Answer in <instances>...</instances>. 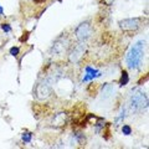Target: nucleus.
<instances>
[{
    "instance_id": "10",
    "label": "nucleus",
    "mask_w": 149,
    "mask_h": 149,
    "mask_svg": "<svg viewBox=\"0 0 149 149\" xmlns=\"http://www.w3.org/2000/svg\"><path fill=\"white\" fill-rule=\"evenodd\" d=\"M128 81H129L128 73L125 72V71H123V72H122V77H120V81H119V85H120V86H125V85L128 83Z\"/></svg>"
},
{
    "instance_id": "9",
    "label": "nucleus",
    "mask_w": 149,
    "mask_h": 149,
    "mask_svg": "<svg viewBox=\"0 0 149 149\" xmlns=\"http://www.w3.org/2000/svg\"><path fill=\"white\" fill-rule=\"evenodd\" d=\"M87 71V76H85V78H83V81H88V80H92V78H95L97 76H100L98 71H96V70H92L91 67H87L86 68Z\"/></svg>"
},
{
    "instance_id": "8",
    "label": "nucleus",
    "mask_w": 149,
    "mask_h": 149,
    "mask_svg": "<svg viewBox=\"0 0 149 149\" xmlns=\"http://www.w3.org/2000/svg\"><path fill=\"white\" fill-rule=\"evenodd\" d=\"M66 124H67V114L65 112H60V113L55 114L52 118V122H51V125L56 128L65 127Z\"/></svg>"
},
{
    "instance_id": "13",
    "label": "nucleus",
    "mask_w": 149,
    "mask_h": 149,
    "mask_svg": "<svg viewBox=\"0 0 149 149\" xmlns=\"http://www.w3.org/2000/svg\"><path fill=\"white\" fill-rule=\"evenodd\" d=\"M1 27H3V30H4V31H6V32H10V31H11V27L9 26L8 24H3Z\"/></svg>"
},
{
    "instance_id": "5",
    "label": "nucleus",
    "mask_w": 149,
    "mask_h": 149,
    "mask_svg": "<svg viewBox=\"0 0 149 149\" xmlns=\"http://www.w3.org/2000/svg\"><path fill=\"white\" fill-rule=\"evenodd\" d=\"M87 51V44L86 41H78V42L73 46L68 54V60L71 63H78L82 61V58L85 57Z\"/></svg>"
},
{
    "instance_id": "1",
    "label": "nucleus",
    "mask_w": 149,
    "mask_h": 149,
    "mask_svg": "<svg viewBox=\"0 0 149 149\" xmlns=\"http://www.w3.org/2000/svg\"><path fill=\"white\" fill-rule=\"evenodd\" d=\"M144 47H146V41L141 40L134 44L128 51L125 61H127V65L130 70H137L142 66L144 57Z\"/></svg>"
},
{
    "instance_id": "15",
    "label": "nucleus",
    "mask_w": 149,
    "mask_h": 149,
    "mask_svg": "<svg viewBox=\"0 0 149 149\" xmlns=\"http://www.w3.org/2000/svg\"><path fill=\"white\" fill-rule=\"evenodd\" d=\"M113 1H114V0H104V3L107 4V5H111V4L113 3Z\"/></svg>"
},
{
    "instance_id": "6",
    "label": "nucleus",
    "mask_w": 149,
    "mask_h": 149,
    "mask_svg": "<svg viewBox=\"0 0 149 149\" xmlns=\"http://www.w3.org/2000/svg\"><path fill=\"white\" fill-rule=\"evenodd\" d=\"M143 19L142 17H130V19H123L118 22L119 27L124 32H134L142 26Z\"/></svg>"
},
{
    "instance_id": "4",
    "label": "nucleus",
    "mask_w": 149,
    "mask_h": 149,
    "mask_svg": "<svg viewBox=\"0 0 149 149\" xmlns=\"http://www.w3.org/2000/svg\"><path fill=\"white\" fill-rule=\"evenodd\" d=\"M129 107L133 112H142L148 108V96L141 90L133 91L129 98Z\"/></svg>"
},
{
    "instance_id": "11",
    "label": "nucleus",
    "mask_w": 149,
    "mask_h": 149,
    "mask_svg": "<svg viewBox=\"0 0 149 149\" xmlns=\"http://www.w3.org/2000/svg\"><path fill=\"white\" fill-rule=\"evenodd\" d=\"M22 141H24V142H26V143H29V142L31 141V133L26 132V133H24V134H22Z\"/></svg>"
},
{
    "instance_id": "3",
    "label": "nucleus",
    "mask_w": 149,
    "mask_h": 149,
    "mask_svg": "<svg viewBox=\"0 0 149 149\" xmlns=\"http://www.w3.org/2000/svg\"><path fill=\"white\" fill-rule=\"evenodd\" d=\"M70 47H71V41L66 35L60 36L58 39H56L54 42L52 47L50 50V56L52 60H61L67 55Z\"/></svg>"
},
{
    "instance_id": "2",
    "label": "nucleus",
    "mask_w": 149,
    "mask_h": 149,
    "mask_svg": "<svg viewBox=\"0 0 149 149\" xmlns=\"http://www.w3.org/2000/svg\"><path fill=\"white\" fill-rule=\"evenodd\" d=\"M55 81H56V78L54 76V73H51V74L46 76L44 80H41L39 83H37L35 90H34L36 98L40 100V101L47 100L49 97L52 95V86H54Z\"/></svg>"
},
{
    "instance_id": "12",
    "label": "nucleus",
    "mask_w": 149,
    "mask_h": 149,
    "mask_svg": "<svg viewBox=\"0 0 149 149\" xmlns=\"http://www.w3.org/2000/svg\"><path fill=\"white\" fill-rule=\"evenodd\" d=\"M122 130H123V133L125 134V136H129V134L132 133V129H130V127H129V125H127V124H124V125H123Z\"/></svg>"
},
{
    "instance_id": "16",
    "label": "nucleus",
    "mask_w": 149,
    "mask_h": 149,
    "mask_svg": "<svg viewBox=\"0 0 149 149\" xmlns=\"http://www.w3.org/2000/svg\"><path fill=\"white\" fill-rule=\"evenodd\" d=\"M3 14V9H1V6H0V15Z\"/></svg>"
},
{
    "instance_id": "14",
    "label": "nucleus",
    "mask_w": 149,
    "mask_h": 149,
    "mask_svg": "<svg viewBox=\"0 0 149 149\" xmlns=\"http://www.w3.org/2000/svg\"><path fill=\"white\" fill-rule=\"evenodd\" d=\"M10 54L14 55V56H16L19 54V47H11L10 49Z\"/></svg>"
},
{
    "instance_id": "7",
    "label": "nucleus",
    "mask_w": 149,
    "mask_h": 149,
    "mask_svg": "<svg viewBox=\"0 0 149 149\" xmlns=\"http://www.w3.org/2000/svg\"><path fill=\"white\" fill-rule=\"evenodd\" d=\"M92 31L93 30H92L91 22L85 21L76 27V30H74V36H76V39L78 41H87L91 37Z\"/></svg>"
}]
</instances>
